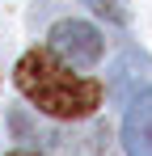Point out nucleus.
I'll return each mask as SVG.
<instances>
[{
	"label": "nucleus",
	"mask_w": 152,
	"mask_h": 156,
	"mask_svg": "<svg viewBox=\"0 0 152 156\" xmlns=\"http://www.w3.org/2000/svg\"><path fill=\"white\" fill-rule=\"evenodd\" d=\"M17 89L34 110H42L51 118H89L101 101V84L97 80H80L68 72V63L55 51L38 47V51H25L17 63Z\"/></svg>",
	"instance_id": "obj_1"
},
{
	"label": "nucleus",
	"mask_w": 152,
	"mask_h": 156,
	"mask_svg": "<svg viewBox=\"0 0 152 156\" xmlns=\"http://www.w3.org/2000/svg\"><path fill=\"white\" fill-rule=\"evenodd\" d=\"M51 51L72 68H89L101 59V34L89 21H59L51 30Z\"/></svg>",
	"instance_id": "obj_2"
},
{
	"label": "nucleus",
	"mask_w": 152,
	"mask_h": 156,
	"mask_svg": "<svg viewBox=\"0 0 152 156\" xmlns=\"http://www.w3.org/2000/svg\"><path fill=\"white\" fill-rule=\"evenodd\" d=\"M123 148L127 156H152V93H135L123 118Z\"/></svg>",
	"instance_id": "obj_3"
},
{
	"label": "nucleus",
	"mask_w": 152,
	"mask_h": 156,
	"mask_svg": "<svg viewBox=\"0 0 152 156\" xmlns=\"http://www.w3.org/2000/svg\"><path fill=\"white\" fill-rule=\"evenodd\" d=\"M13 156H38V152H13Z\"/></svg>",
	"instance_id": "obj_4"
},
{
	"label": "nucleus",
	"mask_w": 152,
	"mask_h": 156,
	"mask_svg": "<svg viewBox=\"0 0 152 156\" xmlns=\"http://www.w3.org/2000/svg\"><path fill=\"white\" fill-rule=\"evenodd\" d=\"M93 4H97V0H93Z\"/></svg>",
	"instance_id": "obj_5"
}]
</instances>
